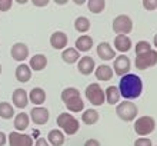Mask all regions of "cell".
<instances>
[{
  "instance_id": "1",
  "label": "cell",
  "mask_w": 157,
  "mask_h": 146,
  "mask_svg": "<svg viewBox=\"0 0 157 146\" xmlns=\"http://www.w3.org/2000/svg\"><path fill=\"white\" fill-rule=\"evenodd\" d=\"M119 92L120 96L124 97L126 100H132L140 97L143 92V82L137 75L127 73V75L121 76L119 83Z\"/></svg>"
},
{
  "instance_id": "2",
  "label": "cell",
  "mask_w": 157,
  "mask_h": 146,
  "mask_svg": "<svg viewBox=\"0 0 157 146\" xmlns=\"http://www.w3.org/2000/svg\"><path fill=\"white\" fill-rule=\"evenodd\" d=\"M63 103L73 113H80L84 109V102L80 96V90L76 88H66L60 95Z\"/></svg>"
},
{
  "instance_id": "3",
  "label": "cell",
  "mask_w": 157,
  "mask_h": 146,
  "mask_svg": "<svg viewBox=\"0 0 157 146\" xmlns=\"http://www.w3.org/2000/svg\"><path fill=\"white\" fill-rule=\"evenodd\" d=\"M56 122H57V125L60 129H63V132L67 135H76L78 132V128H80V123H78V120L76 119L75 116H71L70 113L67 112H63L60 113L57 116V119H56Z\"/></svg>"
},
{
  "instance_id": "4",
  "label": "cell",
  "mask_w": 157,
  "mask_h": 146,
  "mask_svg": "<svg viewBox=\"0 0 157 146\" xmlns=\"http://www.w3.org/2000/svg\"><path fill=\"white\" fill-rule=\"evenodd\" d=\"M137 112L139 109L133 102L130 100H124V102H120L116 108V113L117 116L121 119L123 122H132L137 117Z\"/></svg>"
},
{
  "instance_id": "5",
  "label": "cell",
  "mask_w": 157,
  "mask_h": 146,
  "mask_svg": "<svg viewBox=\"0 0 157 146\" xmlns=\"http://www.w3.org/2000/svg\"><path fill=\"white\" fill-rule=\"evenodd\" d=\"M156 129V120L151 116H140L134 120V132L139 136L144 138Z\"/></svg>"
},
{
  "instance_id": "6",
  "label": "cell",
  "mask_w": 157,
  "mask_h": 146,
  "mask_svg": "<svg viewBox=\"0 0 157 146\" xmlns=\"http://www.w3.org/2000/svg\"><path fill=\"white\" fill-rule=\"evenodd\" d=\"M86 95L87 100L90 102L93 106H101L106 100V95H104V90L101 89L99 83H90L86 88Z\"/></svg>"
},
{
  "instance_id": "7",
  "label": "cell",
  "mask_w": 157,
  "mask_h": 146,
  "mask_svg": "<svg viewBox=\"0 0 157 146\" xmlns=\"http://www.w3.org/2000/svg\"><path fill=\"white\" fill-rule=\"evenodd\" d=\"M113 30L117 34H124L127 36L133 30V20L127 14H119V16L113 20Z\"/></svg>"
},
{
  "instance_id": "8",
  "label": "cell",
  "mask_w": 157,
  "mask_h": 146,
  "mask_svg": "<svg viewBox=\"0 0 157 146\" xmlns=\"http://www.w3.org/2000/svg\"><path fill=\"white\" fill-rule=\"evenodd\" d=\"M157 65V52L156 50H150L149 53L140 54V56H136V62H134V66L139 69V70H146L149 67H153Z\"/></svg>"
},
{
  "instance_id": "9",
  "label": "cell",
  "mask_w": 157,
  "mask_h": 146,
  "mask_svg": "<svg viewBox=\"0 0 157 146\" xmlns=\"http://www.w3.org/2000/svg\"><path fill=\"white\" fill-rule=\"evenodd\" d=\"M30 120L33 122L34 125H39V126H43L47 123L50 117V113H49V109L47 108H43V106H34L32 110H30Z\"/></svg>"
},
{
  "instance_id": "10",
  "label": "cell",
  "mask_w": 157,
  "mask_h": 146,
  "mask_svg": "<svg viewBox=\"0 0 157 146\" xmlns=\"http://www.w3.org/2000/svg\"><path fill=\"white\" fill-rule=\"evenodd\" d=\"M130 67H132V63H130V59L126 54H119L116 59H114V63H113V72L119 76H124L130 72Z\"/></svg>"
},
{
  "instance_id": "11",
  "label": "cell",
  "mask_w": 157,
  "mask_h": 146,
  "mask_svg": "<svg viewBox=\"0 0 157 146\" xmlns=\"http://www.w3.org/2000/svg\"><path fill=\"white\" fill-rule=\"evenodd\" d=\"M10 146H33V138L30 135L19 133V132H10L7 136Z\"/></svg>"
},
{
  "instance_id": "12",
  "label": "cell",
  "mask_w": 157,
  "mask_h": 146,
  "mask_svg": "<svg viewBox=\"0 0 157 146\" xmlns=\"http://www.w3.org/2000/svg\"><path fill=\"white\" fill-rule=\"evenodd\" d=\"M96 69V62L94 59L90 56H83L78 59L77 62V70L84 76H89L93 73V70Z\"/></svg>"
},
{
  "instance_id": "13",
  "label": "cell",
  "mask_w": 157,
  "mask_h": 146,
  "mask_svg": "<svg viewBox=\"0 0 157 146\" xmlns=\"http://www.w3.org/2000/svg\"><path fill=\"white\" fill-rule=\"evenodd\" d=\"M10 54L16 62H23L29 57V47L25 43H14L10 49Z\"/></svg>"
},
{
  "instance_id": "14",
  "label": "cell",
  "mask_w": 157,
  "mask_h": 146,
  "mask_svg": "<svg viewBox=\"0 0 157 146\" xmlns=\"http://www.w3.org/2000/svg\"><path fill=\"white\" fill-rule=\"evenodd\" d=\"M12 100H13V105L19 109H25L29 103V93L26 92L25 89H16L13 90V95H12Z\"/></svg>"
},
{
  "instance_id": "15",
  "label": "cell",
  "mask_w": 157,
  "mask_h": 146,
  "mask_svg": "<svg viewBox=\"0 0 157 146\" xmlns=\"http://www.w3.org/2000/svg\"><path fill=\"white\" fill-rule=\"evenodd\" d=\"M67 42H69V39L64 32H54L50 36V45L56 50H64L67 46Z\"/></svg>"
},
{
  "instance_id": "16",
  "label": "cell",
  "mask_w": 157,
  "mask_h": 146,
  "mask_svg": "<svg viewBox=\"0 0 157 146\" xmlns=\"http://www.w3.org/2000/svg\"><path fill=\"white\" fill-rule=\"evenodd\" d=\"M96 52H97V56H99L101 60H104V62L112 60V59L116 57V52H114V49H113V47L110 46L107 42L99 43V45H97Z\"/></svg>"
},
{
  "instance_id": "17",
  "label": "cell",
  "mask_w": 157,
  "mask_h": 146,
  "mask_svg": "<svg viewBox=\"0 0 157 146\" xmlns=\"http://www.w3.org/2000/svg\"><path fill=\"white\" fill-rule=\"evenodd\" d=\"M114 72L109 65H100L94 69V76L97 80H101V82H109V80L113 77Z\"/></svg>"
},
{
  "instance_id": "18",
  "label": "cell",
  "mask_w": 157,
  "mask_h": 146,
  "mask_svg": "<svg viewBox=\"0 0 157 146\" xmlns=\"http://www.w3.org/2000/svg\"><path fill=\"white\" fill-rule=\"evenodd\" d=\"M16 79L20 82V83H27L30 79H32V69L29 67V65H25L21 63L16 67Z\"/></svg>"
},
{
  "instance_id": "19",
  "label": "cell",
  "mask_w": 157,
  "mask_h": 146,
  "mask_svg": "<svg viewBox=\"0 0 157 146\" xmlns=\"http://www.w3.org/2000/svg\"><path fill=\"white\" fill-rule=\"evenodd\" d=\"M114 47H116L117 52H121V53H126L132 49V40L128 36H124V34H117L116 39H114Z\"/></svg>"
},
{
  "instance_id": "20",
  "label": "cell",
  "mask_w": 157,
  "mask_h": 146,
  "mask_svg": "<svg viewBox=\"0 0 157 146\" xmlns=\"http://www.w3.org/2000/svg\"><path fill=\"white\" fill-rule=\"evenodd\" d=\"M46 66H47V57L44 54H34L33 57L30 59L29 67L34 72H41L44 70Z\"/></svg>"
},
{
  "instance_id": "21",
  "label": "cell",
  "mask_w": 157,
  "mask_h": 146,
  "mask_svg": "<svg viewBox=\"0 0 157 146\" xmlns=\"http://www.w3.org/2000/svg\"><path fill=\"white\" fill-rule=\"evenodd\" d=\"M13 123H14V129L19 130V132L26 130L27 128H29L30 116L26 112L17 113V115H14V120H13Z\"/></svg>"
},
{
  "instance_id": "22",
  "label": "cell",
  "mask_w": 157,
  "mask_h": 146,
  "mask_svg": "<svg viewBox=\"0 0 157 146\" xmlns=\"http://www.w3.org/2000/svg\"><path fill=\"white\" fill-rule=\"evenodd\" d=\"M62 59L64 63L73 65V63L78 62V59H80V52H78L76 47H66V49L62 52Z\"/></svg>"
},
{
  "instance_id": "23",
  "label": "cell",
  "mask_w": 157,
  "mask_h": 146,
  "mask_svg": "<svg viewBox=\"0 0 157 146\" xmlns=\"http://www.w3.org/2000/svg\"><path fill=\"white\" fill-rule=\"evenodd\" d=\"M29 102H32L33 105H36V106H40V105H43L46 102V92L44 89L41 88H34L30 90L29 93Z\"/></svg>"
},
{
  "instance_id": "24",
  "label": "cell",
  "mask_w": 157,
  "mask_h": 146,
  "mask_svg": "<svg viewBox=\"0 0 157 146\" xmlns=\"http://www.w3.org/2000/svg\"><path fill=\"white\" fill-rule=\"evenodd\" d=\"M93 47V37L89 34H82L76 40V49L78 52H89Z\"/></svg>"
},
{
  "instance_id": "25",
  "label": "cell",
  "mask_w": 157,
  "mask_h": 146,
  "mask_svg": "<svg viewBox=\"0 0 157 146\" xmlns=\"http://www.w3.org/2000/svg\"><path fill=\"white\" fill-rule=\"evenodd\" d=\"M47 140H49V145L63 146V143H64V135H63L62 130L53 129V130H50L49 135H47Z\"/></svg>"
},
{
  "instance_id": "26",
  "label": "cell",
  "mask_w": 157,
  "mask_h": 146,
  "mask_svg": "<svg viewBox=\"0 0 157 146\" xmlns=\"http://www.w3.org/2000/svg\"><path fill=\"white\" fill-rule=\"evenodd\" d=\"M99 112L96 110V109H87V110H84L82 115V122L84 123V125H96L97 123V120H99Z\"/></svg>"
},
{
  "instance_id": "27",
  "label": "cell",
  "mask_w": 157,
  "mask_h": 146,
  "mask_svg": "<svg viewBox=\"0 0 157 146\" xmlns=\"http://www.w3.org/2000/svg\"><path fill=\"white\" fill-rule=\"evenodd\" d=\"M104 95H106V102L109 105H116L120 102V92H119V88L116 86H109L106 90H104Z\"/></svg>"
},
{
  "instance_id": "28",
  "label": "cell",
  "mask_w": 157,
  "mask_h": 146,
  "mask_svg": "<svg viewBox=\"0 0 157 146\" xmlns=\"http://www.w3.org/2000/svg\"><path fill=\"white\" fill-rule=\"evenodd\" d=\"M75 29L78 33H86L90 30V20L84 16H80L75 20Z\"/></svg>"
},
{
  "instance_id": "29",
  "label": "cell",
  "mask_w": 157,
  "mask_h": 146,
  "mask_svg": "<svg viewBox=\"0 0 157 146\" xmlns=\"http://www.w3.org/2000/svg\"><path fill=\"white\" fill-rule=\"evenodd\" d=\"M87 7L93 14H99L106 9V2L104 0H89L87 2Z\"/></svg>"
},
{
  "instance_id": "30",
  "label": "cell",
  "mask_w": 157,
  "mask_h": 146,
  "mask_svg": "<svg viewBox=\"0 0 157 146\" xmlns=\"http://www.w3.org/2000/svg\"><path fill=\"white\" fill-rule=\"evenodd\" d=\"M13 116H14V108L9 102H0V117L12 119Z\"/></svg>"
},
{
  "instance_id": "31",
  "label": "cell",
  "mask_w": 157,
  "mask_h": 146,
  "mask_svg": "<svg viewBox=\"0 0 157 146\" xmlns=\"http://www.w3.org/2000/svg\"><path fill=\"white\" fill-rule=\"evenodd\" d=\"M150 50H151V46H150V43L146 42V40H140V42L136 45V56H140V54L149 53Z\"/></svg>"
},
{
  "instance_id": "32",
  "label": "cell",
  "mask_w": 157,
  "mask_h": 146,
  "mask_svg": "<svg viewBox=\"0 0 157 146\" xmlns=\"http://www.w3.org/2000/svg\"><path fill=\"white\" fill-rule=\"evenodd\" d=\"M143 7L146 10H156L157 9V0H143Z\"/></svg>"
},
{
  "instance_id": "33",
  "label": "cell",
  "mask_w": 157,
  "mask_h": 146,
  "mask_svg": "<svg viewBox=\"0 0 157 146\" xmlns=\"http://www.w3.org/2000/svg\"><path fill=\"white\" fill-rule=\"evenodd\" d=\"M13 6L12 0H0V12H9Z\"/></svg>"
},
{
  "instance_id": "34",
  "label": "cell",
  "mask_w": 157,
  "mask_h": 146,
  "mask_svg": "<svg viewBox=\"0 0 157 146\" xmlns=\"http://www.w3.org/2000/svg\"><path fill=\"white\" fill-rule=\"evenodd\" d=\"M134 146H153V142L147 138H139L134 142Z\"/></svg>"
},
{
  "instance_id": "35",
  "label": "cell",
  "mask_w": 157,
  "mask_h": 146,
  "mask_svg": "<svg viewBox=\"0 0 157 146\" xmlns=\"http://www.w3.org/2000/svg\"><path fill=\"white\" fill-rule=\"evenodd\" d=\"M32 3L34 6H37V7H43V6H47L49 4V0H33Z\"/></svg>"
},
{
  "instance_id": "36",
  "label": "cell",
  "mask_w": 157,
  "mask_h": 146,
  "mask_svg": "<svg viewBox=\"0 0 157 146\" xmlns=\"http://www.w3.org/2000/svg\"><path fill=\"white\" fill-rule=\"evenodd\" d=\"M33 146H50V145L47 143V139H44V138H39Z\"/></svg>"
},
{
  "instance_id": "37",
  "label": "cell",
  "mask_w": 157,
  "mask_h": 146,
  "mask_svg": "<svg viewBox=\"0 0 157 146\" xmlns=\"http://www.w3.org/2000/svg\"><path fill=\"white\" fill-rule=\"evenodd\" d=\"M84 146H100V142L97 139H87Z\"/></svg>"
},
{
  "instance_id": "38",
  "label": "cell",
  "mask_w": 157,
  "mask_h": 146,
  "mask_svg": "<svg viewBox=\"0 0 157 146\" xmlns=\"http://www.w3.org/2000/svg\"><path fill=\"white\" fill-rule=\"evenodd\" d=\"M7 143V136L4 135V132H0V146H4Z\"/></svg>"
},
{
  "instance_id": "39",
  "label": "cell",
  "mask_w": 157,
  "mask_h": 146,
  "mask_svg": "<svg viewBox=\"0 0 157 146\" xmlns=\"http://www.w3.org/2000/svg\"><path fill=\"white\" fill-rule=\"evenodd\" d=\"M54 3H56V4H67L69 2H67V0H56Z\"/></svg>"
},
{
  "instance_id": "40",
  "label": "cell",
  "mask_w": 157,
  "mask_h": 146,
  "mask_svg": "<svg viewBox=\"0 0 157 146\" xmlns=\"http://www.w3.org/2000/svg\"><path fill=\"white\" fill-rule=\"evenodd\" d=\"M39 135H40V132L34 129V130H33V138H39Z\"/></svg>"
},
{
  "instance_id": "41",
  "label": "cell",
  "mask_w": 157,
  "mask_h": 146,
  "mask_svg": "<svg viewBox=\"0 0 157 146\" xmlns=\"http://www.w3.org/2000/svg\"><path fill=\"white\" fill-rule=\"evenodd\" d=\"M153 45L157 47V33H156V36H154V39H153Z\"/></svg>"
},
{
  "instance_id": "42",
  "label": "cell",
  "mask_w": 157,
  "mask_h": 146,
  "mask_svg": "<svg viewBox=\"0 0 157 146\" xmlns=\"http://www.w3.org/2000/svg\"><path fill=\"white\" fill-rule=\"evenodd\" d=\"M75 3L76 4H83L84 3V0H75Z\"/></svg>"
},
{
  "instance_id": "43",
  "label": "cell",
  "mask_w": 157,
  "mask_h": 146,
  "mask_svg": "<svg viewBox=\"0 0 157 146\" xmlns=\"http://www.w3.org/2000/svg\"><path fill=\"white\" fill-rule=\"evenodd\" d=\"M0 73H2V65H0Z\"/></svg>"
}]
</instances>
